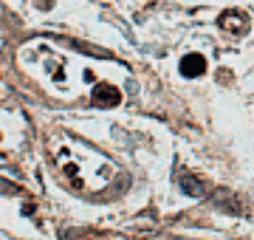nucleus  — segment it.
<instances>
[{"instance_id":"nucleus-1","label":"nucleus","mask_w":254,"mask_h":240,"mask_svg":"<svg viewBox=\"0 0 254 240\" xmlns=\"http://www.w3.org/2000/svg\"><path fill=\"white\" fill-rule=\"evenodd\" d=\"M206 71V60L200 54H187L181 60V74L187 76V79H195V76H200Z\"/></svg>"},{"instance_id":"nucleus-3","label":"nucleus","mask_w":254,"mask_h":240,"mask_svg":"<svg viewBox=\"0 0 254 240\" xmlns=\"http://www.w3.org/2000/svg\"><path fill=\"white\" fill-rule=\"evenodd\" d=\"M93 99L102 102V105H116V102H119V91H113L110 85H99V88L93 91Z\"/></svg>"},{"instance_id":"nucleus-2","label":"nucleus","mask_w":254,"mask_h":240,"mask_svg":"<svg viewBox=\"0 0 254 240\" xmlns=\"http://www.w3.org/2000/svg\"><path fill=\"white\" fill-rule=\"evenodd\" d=\"M178 184H181V189L187 195H203V184H200L198 178H192L190 173H181L178 176Z\"/></svg>"}]
</instances>
